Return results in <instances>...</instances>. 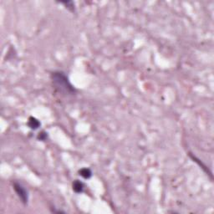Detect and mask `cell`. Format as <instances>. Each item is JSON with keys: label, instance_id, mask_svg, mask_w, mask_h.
Listing matches in <instances>:
<instances>
[{"label": "cell", "instance_id": "cell-1", "mask_svg": "<svg viewBox=\"0 0 214 214\" xmlns=\"http://www.w3.org/2000/svg\"><path fill=\"white\" fill-rule=\"evenodd\" d=\"M51 79L54 86L59 92L67 95H73L76 92L75 88L74 87L70 79L62 71H54L51 74Z\"/></svg>", "mask_w": 214, "mask_h": 214}, {"label": "cell", "instance_id": "cell-2", "mask_svg": "<svg viewBox=\"0 0 214 214\" xmlns=\"http://www.w3.org/2000/svg\"><path fill=\"white\" fill-rule=\"evenodd\" d=\"M14 191H15V192L17 193L18 197H19L21 202H22L24 205L27 204L28 201V194L27 190H26L20 183L18 182L14 183Z\"/></svg>", "mask_w": 214, "mask_h": 214}, {"label": "cell", "instance_id": "cell-3", "mask_svg": "<svg viewBox=\"0 0 214 214\" xmlns=\"http://www.w3.org/2000/svg\"><path fill=\"white\" fill-rule=\"evenodd\" d=\"M40 122L38 120H37L36 118H34V117H29V119H28V127L30 128V129L32 130H36L38 129L39 127L40 126Z\"/></svg>", "mask_w": 214, "mask_h": 214}, {"label": "cell", "instance_id": "cell-4", "mask_svg": "<svg viewBox=\"0 0 214 214\" xmlns=\"http://www.w3.org/2000/svg\"><path fill=\"white\" fill-rule=\"evenodd\" d=\"M73 190L76 193H81L84 190V184L80 181L75 180L73 183Z\"/></svg>", "mask_w": 214, "mask_h": 214}, {"label": "cell", "instance_id": "cell-5", "mask_svg": "<svg viewBox=\"0 0 214 214\" xmlns=\"http://www.w3.org/2000/svg\"><path fill=\"white\" fill-rule=\"evenodd\" d=\"M79 173L82 178H84L85 179H89L92 176V172L89 168H82L79 170Z\"/></svg>", "mask_w": 214, "mask_h": 214}, {"label": "cell", "instance_id": "cell-6", "mask_svg": "<svg viewBox=\"0 0 214 214\" xmlns=\"http://www.w3.org/2000/svg\"><path fill=\"white\" fill-rule=\"evenodd\" d=\"M47 133H45V131H43V132L40 133L39 134V135H38V139L39 140H40V141H45L46 139H47Z\"/></svg>", "mask_w": 214, "mask_h": 214}]
</instances>
